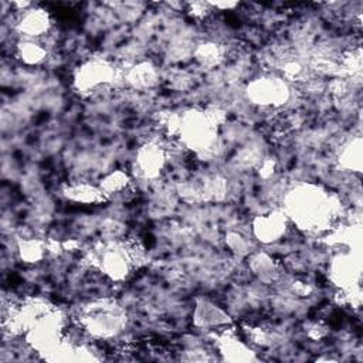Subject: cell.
I'll use <instances>...</instances> for the list:
<instances>
[{
  "mask_svg": "<svg viewBox=\"0 0 363 363\" xmlns=\"http://www.w3.org/2000/svg\"><path fill=\"white\" fill-rule=\"evenodd\" d=\"M337 203L325 190L313 184H299L285 196L284 213L302 230L320 231L330 225Z\"/></svg>",
  "mask_w": 363,
  "mask_h": 363,
  "instance_id": "6da1fadb",
  "label": "cell"
},
{
  "mask_svg": "<svg viewBox=\"0 0 363 363\" xmlns=\"http://www.w3.org/2000/svg\"><path fill=\"white\" fill-rule=\"evenodd\" d=\"M126 323L125 312L113 301L104 299L92 302L82 309L79 325L94 337L109 339L118 336Z\"/></svg>",
  "mask_w": 363,
  "mask_h": 363,
  "instance_id": "7a4b0ae2",
  "label": "cell"
},
{
  "mask_svg": "<svg viewBox=\"0 0 363 363\" xmlns=\"http://www.w3.org/2000/svg\"><path fill=\"white\" fill-rule=\"evenodd\" d=\"M218 122L216 111H189L179 116L177 135L184 146L196 152H206L216 142Z\"/></svg>",
  "mask_w": 363,
  "mask_h": 363,
  "instance_id": "3957f363",
  "label": "cell"
},
{
  "mask_svg": "<svg viewBox=\"0 0 363 363\" xmlns=\"http://www.w3.org/2000/svg\"><path fill=\"white\" fill-rule=\"evenodd\" d=\"M247 98L262 108H279L289 99V86L284 78L265 75L248 82Z\"/></svg>",
  "mask_w": 363,
  "mask_h": 363,
  "instance_id": "277c9868",
  "label": "cell"
},
{
  "mask_svg": "<svg viewBox=\"0 0 363 363\" xmlns=\"http://www.w3.org/2000/svg\"><path fill=\"white\" fill-rule=\"evenodd\" d=\"M116 78L113 65L102 58H92L81 64L74 75V86L79 94H91Z\"/></svg>",
  "mask_w": 363,
  "mask_h": 363,
  "instance_id": "5b68a950",
  "label": "cell"
},
{
  "mask_svg": "<svg viewBox=\"0 0 363 363\" xmlns=\"http://www.w3.org/2000/svg\"><path fill=\"white\" fill-rule=\"evenodd\" d=\"M360 251L340 254L332 261L330 275L332 279L347 291H354L360 281Z\"/></svg>",
  "mask_w": 363,
  "mask_h": 363,
  "instance_id": "8992f818",
  "label": "cell"
},
{
  "mask_svg": "<svg viewBox=\"0 0 363 363\" xmlns=\"http://www.w3.org/2000/svg\"><path fill=\"white\" fill-rule=\"evenodd\" d=\"M166 147L157 142H147L136 153V170L142 177L153 179L160 174L166 164Z\"/></svg>",
  "mask_w": 363,
  "mask_h": 363,
  "instance_id": "52a82bcc",
  "label": "cell"
},
{
  "mask_svg": "<svg viewBox=\"0 0 363 363\" xmlns=\"http://www.w3.org/2000/svg\"><path fill=\"white\" fill-rule=\"evenodd\" d=\"M288 223L289 220L284 211H271L254 220L252 233L264 244L275 242L285 234Z\"/></svg>",
  "mask_w": 363,
  "mask_h": 363,
  "instance_id": "ba28073f",
  "label": "cell"
},
{
  "mask_svg": "<svg viewBox=\"0 0 363 363\" xmlns=\"http://www.w3.org/2000/svg\"><path fill=\"white\" fill-rule=\"evenodd\" d=\"M50 27V16L43 9L23 10L16 24V30L23 35L24 40H37L48 33Z\"/></svg>",
  "mask_w": 363,
  "mask_h": 363,
  "instance_id": "9c48e42d",
  "label": "cell"
},
{
  "mask_svg": "<svg viewBox=\"0 0 363 363\" xmlns=\"http://www.w3.org/2000/svg\"><path fill=\"white\" fill-rule=\"evenodd\" d=\"M62 193L68 200L75 203H84V204L99 203L105 199V194L102 193L99 186H92L85 182L68 184Z\"/></svg>",
  "mask_w": 363,
  "mask_h": 363,
  "instance_id": "30bf717a",
  "label": "cell"
},
{
  "mask_svg": "<svg viewBox=\"0 0 363 363\" xmlns=\"http://www.w3.org/2000/svg\"><path fill=\"white\" fill-rule=\"evenodd\" d=\"M123 78L133 88L145 89V88H150L156 84L157 72H156V68L150 62L143 61V62H139V64L133 65L132 68H129Z\"/></svg>",
  "mask_w": 363,
  "mask_h": 363,
  "instance_id": "8fae6325",
  "label": "cell"
},
{
  "mask_svg": "<svg viewBox=\"0 0 363 363\" xmlns=\"http://www.w3.org/2000/svg\"><path fill=\"white\" fill-rule=\"evenodd\" d=\"M194 320L201 326H220L230 322L228 316L220 308H217V305L204 299L196 305Z\"/></svg>",
  "mask_w": 363,
  "mask_h": 363,
  "instance_id": "7c38bea8",
  "label": "cell"
},
{
  "mask_svg": "<svg viewBox=\"0 0 363 363\" xmlns=\"http://www.w3.org/2000/svg\"><path fill=\"white\" fill-rule=\"evenodd\" d=\"M17 58L26 65H38L47 57V50L37 40H23L16 45Z\"/></svg>",
  "mask_w": 363,
  "mask_h": 363,
  "instance_id": "4fadbf2b",
  "label": "cell"
},
{
  "mask_svg": "<svg viewBox=\"0 0 363 363\" xmlns=\"http://www.w3.org/2000/svg\"><path fill=\"white\" fill-rule=\"evenodd\" d=\"M220 349H221V354L224 356L225 360L238 362V360H252V359H255L244 343L238 342L235 337L228 336V335H224L221 337Z\"/></svg>",
  "mask_w": 363,
  "mask_h": 363,
  "instance_id": "5bb4252c",
  "label": "cell"
},
{
  "mask_svg": "<svg viewBox=\"0 0 363 363\" xmlns=\"http://www.w3.org/2000/svg\"><path fill=\"white\" fill-rule=\"evenodd\" d=\"M339 163L350 169L352 172L362 170V140L360 138H354L349 143H346L339 155Z\"/></svg>",
  "mask_w": 363,
  "mask_h": 363,
  "instance_id": "9a60e30c",
  "label": "cell"
},
{
  "mask_svg": "<svg viewBox=\"0 0 363 363\" xmlns=\"http://www.w3.org/2000/svg\"><path fill=\"white\" fill-rule=\"evenodd\" d=\"M129 183V177L125 172L116 170L109 174H106L101 182H99V189L105 196L113 194V193H121Z\"/></svg>",
  "mask_w": 363,
  "mask_h": 363,
  "instance_id": "2e32d148",
  "label": "cell"
},
{
  "mask_svg": "<svg viewBox=\"0 0 363 363\" xmlns=\"http://www.w3.org/2000/svg\"><path fill=\"white\" fill-rule=\"evenodd\" d=\"M194 55L200 64L211 67V65H217L220 62L223 52L217 44L206 43V44H201L197 47Z\"/></svg>",
  "mask_w": 363,
  "mask_h": 363,
  "instance_id": "e0dca14e",
  "label": "cell"
},
{
  "mask_svg": "<svg viewBox=\"0 0 363 363\" xmlns=\"http://www.w3.org/2000/svg\"><path fill=\"white\" fill-rule=\"evenodd\" d=\"M20 257L26 262H37L45 252V245L38 240H24L18 245Z\"/></svg>",
  "mask_w": 363,
  "mask_h": 363,
  "instance_id": "ac0fdd59",
  "label": "cell"
}]
</instances>
